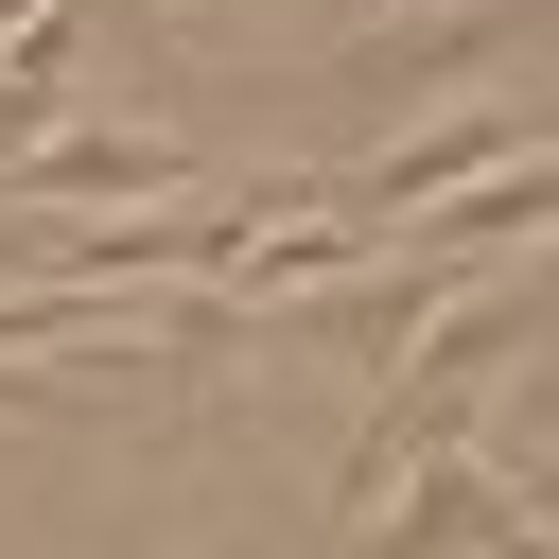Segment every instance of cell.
Listing matches in <instances>:
<instances>
[{
	"mask_svg": "<svg viewBox=\"0 0 559 559\" xmlns=\"http://www.w3.org/2000/svg\"><path fill=\"white\" fill-rule=\"evenodd\" d=\"M524 35V0H454V17H402V35H367V87H419V70H489Z\"/></svg>",
	"mask_w": 559,
	"mask_h": 559,
	"instance_id": "3957f363",
	"label": "cell"
},
{
	"mask_svg": "<svg viewBox=\"0 0 559 559\" xmlns=\"http://www.w3.org/2000/svg\"><path fill=\"white\" fill-rule=\"evenodd\" d=\"M489 489H507V507H524V524H542V507H559V454H507V472H489Z\"/></svg>",
	"mask_w": 559,
	"mask_h": 559,
	"instance_id": "277c9868",
	"label": "cell"
},
{
	"mask_svg": "<svg viewBox=\"0 0 559 559\" xmlns=\"http://www.w3.org/2000/svg\"><path fill=\"white\" fill-rule=\"evenodd\" d=\"M507 157H542V105H437L419 140H367V210H437V192H472V175H507Z\"/></svg>",
	"mask_w": 559,
	"mask_h": 559,
	"instance_id": "7a4b0ae2",
	"label": "cell"
},
{
	"mask_svg": "<svg viewBox=\"0 0 559 559\" xmlns=\"http://www.w3.org/2000/svg\"><path fill=\"white\" fill-rule=\"evenodd\" d=\"M524 542H542V524L489 489V454H419V472L349 524V559H524Z\"/></svg>",
	"mask_w": 559,
	"mask_h": 559,
	"instance_id": "6da1fadb",
	"label": "cell"
}]
</instances>
